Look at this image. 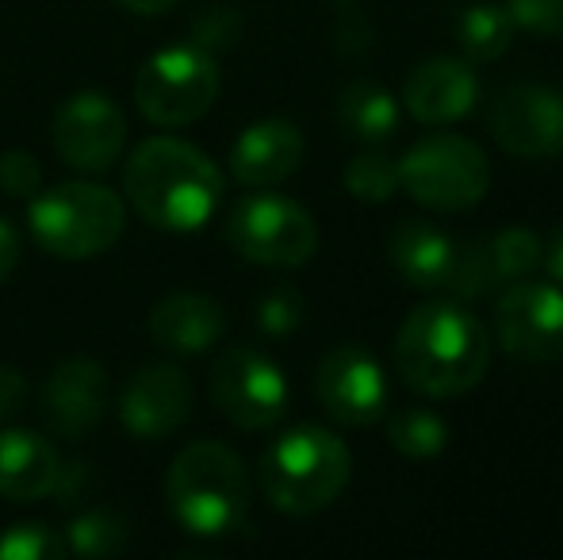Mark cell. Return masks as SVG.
<instances>
[{
  "instance_id": "6da1fadb",
  "label": "cell",
  "mask_w": 563,
  "mask_h": 560,
  "mask_svg": "<svg viewBox=\"0 0 563 560\" xmlns=\"http://www.w3.org/2000/svg\"><path fill=\"white\" fill-rule=\"evenodd\" d=\"M395 369L426 399H456L490 369V334L464 299H438L407 315L395 338Z\"/></svg>"
},
{
  "instance_id": "7a4b0ae2",
  "label": "cell",
  "mask_w": 563,
  "mask_h": 560,
  "mask_svg": "<svg viewBox=\"0 0 563 560\" xmlns=\"http://www.w3.org/2000/svg\"><path fill=\"white\" fill-rule=\"evenodd\" d=\"M126 204L157 231H203L223 200V173L200 146L154 135L134 146L123 169Z\"/></svg>"
},
{
  "instance_id": "3957f363",
  "label": "cell",
  "mask_w": 563,
  "mask_h": 560,
  "mask_svg": "<svg viewBox=\"0 0 563 560\" xmlns=\"http://www.w3.org/2000/svg\"><path fill=\"white\" fill-rule=\"evenodd\" d=\"M165 499L173 518L196 538L242 530L250 515V476L242 457L223 441H192L165 476Z\"/></svg>"
},
{
  "instance_id": "277c9868",
  "label": "cell",
  "mask_w": 563,
  "mask_h": 560,
  "mask_svg": "<svg viewBox=\"0 0 563 560\" xmlns=\"http://www.w3.org/2000/svg\"><path fill=\"white\" fill-rule=\"evenodd\" d=\"M353 453L338 433L322 426H296L280 433L261 457V487L284 515H319L345 492Z\"/></svg>"
},
{
  "instance_id": "5b68a950",
  "label": "cell",
  "mask_w": 563,
  "mask_h": 560,
  "mask_svg": "<svg viewBox=\"0 0 563 560\" xmlns=\"http://www.w3.org/2000/svg\"><path fill=\"white\" fill-rule=\"evenodd\" d=\"M27 227L51 257L89 262L108 254L123 234V200L92 180H66L31 196Z\"/></svg>"
},
{
  "instance_id": "8992f818",
  "label": "cell",
  "mask_w": 563,
  "mask_h": 560,
  "mask_svg": "<svg viewBox=\"0 0 563 560\" xmlns=\"http://www.w3.org/2000/svg\"><path fill=\"white\" fill-rule=\"evenodd\" d=\"M399 188L430 211H467L487 196L490 162L479 142L438 131L399 157Z\"/></svg>"
},
{
  "instance_id": "52a82bcc",
  "label": "cell",
  "mask_w": 563,
  "mask_h": 560,
  "mask_svg": "<svg viewBox=\"0 0 563 560\" xmlns=\"http://www.w3.org/2000/svg\"><path fill=\"white\" fill-rule=\"evenodd\" d=\"M219 100V66L196 43L165 46L142 62L134 77V105L157 128H188Z\"/></svg>"
},
{
  "instance_id": "ba28073f",
  "label": "cell",
  "mask_w": 563,
  "mask_h": 560,
  "mask_svg": "<svg viewBox=\"0 0 563 560\" xmlns=\"http://www.w3.org/2000/svg\"><path fill=\"white\" fill-rule=\"evenodd\" d=\"M227 242L238 257L265 270H299L319 250V227L311 211L276 193H253L227 216Z\"/></svg>"
},
{
  "instance_id": "9c48e42d",
  "label": "cell",
  "mask_w": 563,
  "mask_h": 560,
  "mask_svg": "<svg viewBox=\"0 0 563 560\" xmlns=\"http://www.w3.org/2000/svg\"><path fill=\"white\" fill-rule=\"evenodd\" d=\"M211 404L238 430H268L288 411V381L261 350L230 345L211 365Z\"/></svg>"
},
{
  "instance_id": "30bf717a",
  "label": "cell",
  "mask_w": 563,
  "mask_h": 560,
  "mask_svg": "<svg viewBox=\"0 0 563 560\" xmlns=\"http://www.w3.org/2000/svg\"><path fill=\"white\" fill-rule=\"evenodd\" d=\"M495 338L510 358L549 365L563 358V288L510 281L495 299Z\"/></svg>"
},
{
  "instance_id": "8fae6325",
  "label": "cell",
  "mask_w": 563,
  "mask_h": 560,
  "mask_svg": "<svg viewBox=\"0 0 563 560\" xmlns=\"http://www.w3.org/2000/svg\"><path fill=\"white\" fill-rule=\"evenodd\" d=\"M487 131L510 157L533 162L563 150V92L552 85H510L487 112Z\"/></svg>"
},
{
  "instance_id": "7c38bea8",
  "label": "cell",
  "mask_w": 563,
  "mask_h": 560,
  "mask_svg": "<svg viewBox=\"0 0 563 560\" xmlns=\"http://www.w3.org/2000/svg\"><path fill=\"white\" fill-rule=\"evenodd\" d=\"M314 396L327 407V415L341 426H372L387 415V388L384 365L372 358L364 345L341 342L319 361L314 373Z\"/></svg>"
},
{
  "instance_id": "4fadbf2b",
  "label": "cell",
  "mask_w": 563,
  "mask_h": 560,
  "mask_svg": "<svg viewBox=\"0 0 563 560\" xmlns=\"http://www.w3.org/2000/svg\"><path fill=\"white\" fill-rule=\"evenodd\" d=\"M51 139L66 165L81 173H104L126 146V120L108 92L85 89L58 108Z\"/></svg>"
},
{
  "instance_id": "5bb4252c",
  "label": "cell",
  "mask_w": 563,
  "mask_h": 560,
  "mask_svg": "<svg viewBox=\"0 0 563 560\" xmlns=\"http://www.w3.org/2000/svg\"><path fill=\"white\" fill-rule=\"evenodd\" d=\"M108 404H112L108 369L92 358L62 361L43 384V419L58 438L81 441L92 426H100Z\"/></svg>"
},
{
  "instance_id": "9a60e30c",
  "label": "cell",
  "mask_w": 563,
  "mask_h": 560,
  "mask_svg": "<svg viewBox=\"0 0 563 560\" xmlns=\"http://www.w3.org/2000/svg\"><path fill=\"white\" fill-rule=\"evenodd\" d=\"M192 415V381L177 365H146L119 396V419L142 441L177 433Z\"/></svg>"
},
{
  "instance_id": "2e32d148",
  "label": "cell",
  "mask_w": 563,
  "mask_h": 560,
  "mask_svg": "<svg viewBox=\"0 0 563 560\" xmlns=\"http://www.w3.org/2000/svg\"><path fill=\"white\" fill-rule=\"evenodd\" d=\"M479 105V77L467 58H430L407 77L402 108L426 128H449Z\"/></svg>"
},
{
  "instance_id": "e0dca14e",
  "label": "cell",
  "mask_w": 563,
  "mask_h": 560,
  "mask_svg": "<svg viewBox=\"0 0 563 560\" xmlns=\"http://www.w3.org/2000/svg\"><path fill=\"white\" fill-rule=\"evenodd\" d=\"M303 131L291 120H257L230 146V173L245 188H273L303 165Z\"/></svg>"
},
{
  "instance_id": "ac0fdd59",
  "label": "cell",
  "mask_w": 563,
  "mask_h": 560,
  "mask_svg": "<svg viewBox=\"0 0 563 560\" xmlns=\"http://www.w3.org/2000/svg\"><path fill=\"white\" fill-rule=\"evenodd\" d=\"M227 334V311L203 292H169L150 311V338L165 353L200 358Z\"/></svg>"
},
{
  "instance_id": "d6986e66",
  "label": "cell",
  "mask_w": 563,
  "mask_h": 560,
  "mask_svg": "<svg viewBox=\"0 0 563 560\" xmlns=\"http://www.w3.org/2000/svg\"><path fill=\"white\" fill-rule=\"evenodd\" d=\"M58 446L35 430H0V495L15 503L51 499L62 480Z\"/></svg>"
},
{
  "instance_id": "ffe728a7",
  "label": "cell",
  "mask_w": 563,
  "mask_h": 560,
  "mask_svg": "<svg viewBox=\"0 0 563 560\" xmlns=\"http://www.w3.org/2000/svg\"><path fill=\"white\" fill-rule=\"evenodd\" d=\"M387 257H391L395 273L410 288L438 292L449 288L452 262H456V242L441 227L426 223V219H402L391 231V239H387Z\"/></svg>"
},
{
  "instance_id": "44dd1931",
  "label": "cell",
  "mask_w": 563,
  "mask_h": 560,
  "mask_svg": "<svg viewBox=\"0 0 563 560\" xmlns=\"http://www.w3.org/2000/svg\"><path fill=\"white\" fill-rule=\"evenodd\" d=\"M338 123L349 139L376 146L399 131V100L376 81H353L338 97Z\"/></svg>"
},
{
  "instance_id": "7402d4cb",
  "label": "cell",
  "mask_w": 563,
  "mask_h": 560,
  "mask_svg": "<svg viewBox=\"0 0 563 560\" xmlns=\"http://www.w3.org/2000/svg\"><path fill=\"white\" fill-rule=\"evenodd\" d=\"M456 43L467 62H498L514 43V23L503 4H472L456 20Z\"/></svg>"
},
{
  "instance_id": "603a6c76",
  "label": "cell",
  "mask_w": 563,
  "mask_h": 560,
  "mask_svg": "<svg viewBox=\"0 0 563 560\" xmlns=\"http://www.w3.org/2000/svg\"><path fill=\"white\" fill-rule=\"evenodd\" d=\"M387 441L410 461H430V457L445 453L449 422L430 407H402L387 419Z\"/></svg>"
},
{
  "instance_id": "cb8c5ba5",
  "label": "cell",
  "mask_w": 563,
  "mask_h": 560,
  "mask_svg": "<svg viewBox=\"0 0 563 560\" xmlns=\"http://www.w3.org/2000/svg\"><path fill=\"white\" fill-rule=\"evenodd\" d=\"M483 250H487V265H490L495 284L521 281L541 265V239H537L529 227H506V231H495L490 239H483Z\"/></svg>"
},
{
  "instance_id": "d4e9b609",
  "label": "cell",
  "mask_w": 563,
  "mask_h": 560,
  "mask_svg": "<svg viewBox=\"0 0 563 560\" xmlns=\"http://www.w3.org/2000/svg\"><path fill=\"white\" fill-rule=\"evenodd\" d=\"M345 188L361 204H387L399 193V162L384 150H364L345 165Z\"/></svg>"
},
{
  "instance_id": "484cf974",
  "label": "cell",
  "mask_w": 563,
  "mask_h": 560,
  "mask_svg": "<svg viewBox=\"0 0 563 560\" xmlns=\"http://www.w3.org/2000/svg\"><path fill=\"white\" fill-rule=\"evenodd\" d=\"M126 541H131L126 523L104 507L81 515L66 534V549H74V553H81V557H115L126 549Z\"/></svg>"
},
{
  "instance_id": "4316f807",
  "label": "cell",
  "mask_w": 563,
  "mask_h": 560,
  "mask_svg": "<svg viewBox=\"0 0 563 560\" xmlns=\"http://www.w3.org/2000/svg\"><path fill=\"white\" fill-rule=\"evenodd\" d=\"M66 557V534L43 523H20L0 530V560H58Z\"/></svg>"
},
{
  "instance_id": "83f0119b",
  "label": "cell",
  "mask_w": 563,
  "mask_h": 560,
  "mask_svg": "<svg viewBox=\"0 0 563 560\" xmlns=\"http://www.w3.org/2000/svg\"><path fill=\"white\" fill-rule=\"evenodd\" d=\"M498 284L490 277V265H487V250L479 242H464L456 246V262H452V277H449V292L456 299H479L487 292H495Z\"/></svg>"
},
{
  "instance_id": "f1b7e54d",
  "label": "cell",
  "mask_w": 563,
  "mask_h": 560,
  "mask_svg": "<svg viewBox=\"0 0 563 560\" xmlns=\"http://www.w3.org/2000/svg\"><path fill=\"white\" fill-rule=\"evenodd\" d=\"M303 315H307L303 296H299L296 288H288V284H280V288H268L265 296H261L257 327H261V334H268V338H284L303 322Z\"/></svg>"
},
{
  "instance_id": "f546056e",
  "label": "cell",
  "mask_w": 563,
  "mask_h": 560,
  "mask_svg": "<svg viewBox=\"0 0 563 560\" xmlns=\"http://www.w3.org/2000/svg\"><path fill=\"white\" fill-rule=\"evenodd\" d=\"M514 31L541 39H563V0H503Z\"/></svg>"
},
{
  "instance_id": "4dcf8cb0",
  "label": "cell",
  "mask_w": 563,
  "mask_h": 560,
  "mask_svg": "<svg viewBox=\"0 0 563 560\" xmlns=\"http://www.w3.org/2000/svg\"><path fill=\"white\" fill-rule=\"evenodd\" d=\"M242 39V15L234 8L219 4V8H208V12L196 15L192 23V43L200 51L216 54V51H230V46Z\"/></svg>"
},
{
  "instance_id": "1f68e13d",
  "label": "cell",
  "mask_w": 563,
  "mask_h": 560,
  "mask_svg": "<svg viewBox=\"0 0 563 560\" xmlns=\"http://www.w3.org/2000/svg\"><path fill=\"white\" fill-rule=\"evenodd\" d=\"M38 185H43V169H38L35 154H27V150H4L0 154V188L8 196L23 200V196H35Z\"/></svg>"
},
{
  "instance_id": "d6a6232c",
  "label": "cell",
  "mask_w": 563,
  "mask_h": 560,
  "mask_svg": "<svg viewBox=\"0 0 563 560\" xmlns=\"http://www.w3.org/2000/svg\"><path fill=\"white\" fill-rule=\"evenodd\" d=\"M27 399V376L15 365H0V422L15 419Z\"/></svg>"
},
{
  "instance_id": "836d02e7",
  "label": "cell",
  "mask_w": 563,
  "mask_h": 560,
  "mask_svg": "<svg viewBox=\"0 0 563 560\" xmlns=\"http://www.w3.org/2000/svg\"><path fill=\"white\" fill-rule=\"evenodd\" d=\"M23 257V239L20 231H15V223L8 216H0V284L15 273V265H20Z\"/></svg>"
},
{
  "instance_id": "e575fe53",
  "label": "cell",
  "mask_w": 563,
  "mask_h": 560,
  "mask_svg": "<svg viewBox=\"0 0 563 560\" xmlns=\"http://www.w3.org/2000/svg\"><path fill=\"white\" fill-rule=\"evenodd\" d=\"M541 265L549 273V281L563 288V227L549 234V242H541Z\"/></svg>"
},
{
  "instance_id": "d590c367",
  "label": "cell",
  "mask_w": 563,
  "mask_h": 560,
  "mask_svg": "<svg viewBox=\"0 0 563 560\" xmlns=\"http://www.w3.org/2000/svg\"><path fill=\"white\" fill-rule=\"evenodd\" d=\"M115 4L134 15H162V12H169V8H177L180 0H115Z\"/></svg>"
}]
</instances>
